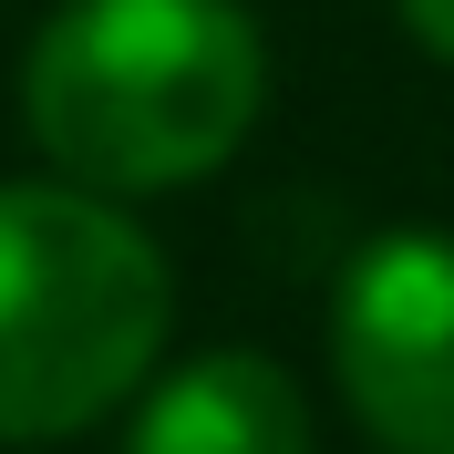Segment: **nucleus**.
<instances>
[{
	"mask_svg": "<svg viewBox=\"0 0 454 454\" xmlns=\"http://www.w3.org/2000/svg\"><path fill=\"white\" fill-rule=\"evenodd\" d=\"M269 52L238 0H62L21 73V114L73 186L155 197L217 176L258 124Z\"/></svg>",
	"mask_w": 454,
	"mask_h": 454,
	"instance_id": "nucleus-1",
	"label": "nucleus"
},
{
	"mask_svg": "<svg viewBox=\"0 0 454 454\" xmlns=\"http://www.w3.org/2000/svg\"><path fill=\"white\" fill-rule=\"evenodd\" d=\"M166 258L104 186H0V444L104 424L166 351Z\"/></svg>",
	"mask_w": 454,
	"mask_h": 454,
	"instance_id": "nucleus-2",
	"label": "nucleus"
},
{
	"mask_svg": "<svg viewBox=\"0 0 454 454\" xmlns=\"http://www.w3.org/2000/svg\"><path fill=\"white\" fill-rule=\"evenodd\" d=\"M331 372L382 454H454V238L393 227L331 289Z\"/></svg>",
	"mask_w": 454,
	"mask_h": 454,
	"instance_id": "nucleus-3",
	"label": "nucleus"
},
{
	"mask_svg": "<svg viewBox=\"0 0 454 454\" xmlns=\"http://www.w3.org/2000/svg\"><path fill=\"white\" fill-rule=\"evenodd\" d=\"M124 454H310V403L269 351H197L135 403Z\"/></svg>",
	"mask_w": 454,
	"mask_h": 454,
	"instance_id": "nucleus-4",
	"label": "nucleus"
},
{
	"mask_svg": "<svg viewBox=\"0 0 454 454\" xmlns=\"http://www.w3.org/2000/svg\"><path fill=\"white\" fill-rule=\"evenodd\" d=\"M393 11H403V31H413L434 62H454V0H393Z\"/></svg>",
	"mask_w": 454,
	"mask_h": 454,
	"instance_id": "nucleus-5",
	"label": "nucleus"
}]
</instances>
